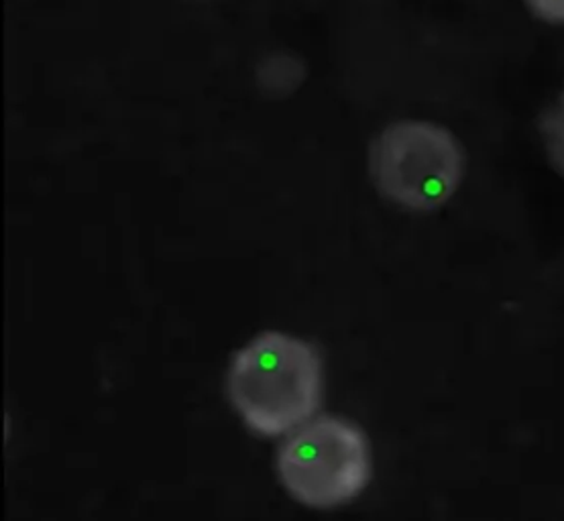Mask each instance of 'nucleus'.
Listing matches in <instances>:
<instances>
[{
    "label": "nucleus",
    "mask_w": 564,
    "mask_h": 521,
    "mask_svg": "<svg viewBox=\"0 0 564 521\" xmlns=\"http://www.w3.org/2000/svg\"><path fill=\"white\" fill-rule=\"evenodd\" d=\"M227 393L247 428L282 436L321 408L323 359L302 338L263 333L232 357Z\"/></svg>",
    "instance_id": "1"
},
{
    "label": "nucleus",
    "mask_w": 564,
    "mask_h": 521,
    "mask_svg": "<svg viewBox=\"0 0 564 521\" xmlns=\"http://www.w3.org/2000/svg\"><path fill=\"white\" fill-rule=\"evenodd\" d=\"M371 446L361 426L324 415L297 426L278 455V475L297 503L336 509L371 481Z\"/></svg>",
    "instance_id": "2"
},
{
    "label": "nucleus",
    "mask_w": 564,
    "mask_h": 521,
    "mask_svg": "<svg viewBox=\"0 0 564 521\" xmlns=\"http://www.w3.org/2000/svg\"><path fill=\"white\" fill-rule=\"evenodd\" d=\"M369 163L377 189L416 213L451 200L465 174L457 137L434 122L402 121L383 129L371 145Z\"/></svg>",
    "instance_id": "3"
},
{
    "label": "nucleus",
    "mask_w": 564,
    "mask_h": 521,
    "mask_svg": "<svg viewBox=\"0 0 564 521\" xmlns=\"http://www.w3.org/2000/svg\"><path fill=\"white\" fill-rule=\"evenodd\" d=\"M542 143L554 170L564 175V90L542 122Z\"/></svg>",
    "instance_id": "4"
},
{
    "label": "nucleus",
    "mask_w": 564,
    "mask_h": 521,
    "mask_svg": "<svg viewBox=\"0 0 564 521\" xmlns=\"http://www.w3.org/2000/svg\"><path fill=\"white\" fill-rule=\"evenodd\" d=\"M528 7L551 23H564V0H525Z\"/></svg>",
    "instance_id": "5"
}]
</instances>
